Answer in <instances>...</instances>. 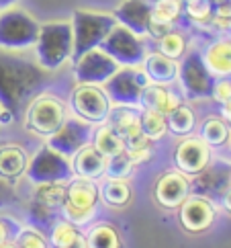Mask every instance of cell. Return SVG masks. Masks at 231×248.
Masks as SVG:
<instances>
[{
  "instance_id": "cell-1",
  "label": "cell",
  "mask_w": 231,
  "mask_h": 248,
  "mask_svg": "<svg viewBox=\"0 0 231 248\" xmlns=\"http://www.w3.org/2000/svg\"><path fill=\"white\" fill-rule=\"evenodd\" d=\"M45 84V70L35 60H27L14 51H0V103L8 109L27 107Z\"/></svg>"
},
{
  "instance_id": "cell-2",
  "label": "cell",
  "mask_w": 231,
  "mask_h": 248,
  "mask_svg": "<svg viewBox=\"0 0 231 248\" xmlns=\"http://www.w3.org/2000/svg\"><path fill=\"white\" fill-rule=\"evenodd\" d=\"M33 60L45 72H58L74 60V33L70 19H56L39 25Z\"/></svg>"
},
{
  "instance_id": "cell-3",
  "label": "cell",
  "mask_w": 231,
  "mask_h": 248,
  "mask_svg": "<svg viewBox=\"0 0 231 248\" xmlns=\"http://www.w3.org/2000/svg\"><path fill=\"white\" fill-rule=\"evenodd\" d=\"M68 103L61 96L43 91L25 107L23 127L29 136L47 140L68 119Z\"/></svg>"
},
{
  "instance_id": "cell-4",
  "label": "cell",
  "mask_w": 231,
  "mask_h": 248,
  "mask_svg": "<svg viewBox=\"0 0 231 248\" xmlns=\"http://www.w3.org/2000/svg\"><path fill=\"white\" fill-rule=\"evenodd\" d=\"M39 25L41 23L19 4L0 11V51L23 54L33 49Z\"/></svg>"
},
{
  "instance_id": "cell-5",
  "label": "cell",
  "mask_w": 231,
  "mask_h": 248,
  "mask_svg": "<svg viewBox=\"0 0 231 248\" xmlns=\"http://www.w3.org/2000/svg\"><path fill=\"white\" fill-rule=\"evenodd\" d=\"M101 203L99 183L90 179L72 176L66 183V201L61 207V217L78 228L88 226L96 217Z\"/></svg>"
},
{
  "instance_id": "cell-6",
  "label": "cell",
  "mask_w": 231,
  "mask_h": 248,
  "mask_svg": "<svg viewBox=\"0 0 231 248\" xmlns=\"http://www.w3.org/2000/svg\"><path fill=\"white\" fill-rule=\"evenodd\" d=\"M70 23L74 33V58L88 49L101 47L106 35L117 27V19L113 13L90 11V8H76L70 16Z\"/></svg>"
},
{
  "instance_id": "cell-7",
  "label": "cell",
  "mask_w": 231,
  "mask_h": 248,
  "mask_svg": "<svg viewBox=\"0 0 231 248\" xmlns=\"http://www.w3.org/2000/svg\"><path fill=\"white\" fill-rule=\"evenodd\" d=\"M113 103L109 101L102 86L94 84H76L68 99V113L72 117L88 123V125H102L109 121Z\"/></svg>"
},
{
  "instance_id": "cell-8",
  "label": "cell",
  "mask_w": 231,
  "mask_h": 248,
  "mask_svg": "<svg viewBox=\"0 0 231 248\" xmlns=\"http://www.w3.org/2000/svg\"><path fill=\"white\" fill-rule=\"evenodd\" d=\"M215 78L211 76L205 62L201 58V49L190 47L178 62V80L176 86L182 93L184 101H207L211 99V88Z\"/></svg>"
},
{
  "instance_id": "cell-9",
  "label": "cell",
  "mask_w": 231,
  "mask_h": 248,
  "mask_svg": "<svg viewBox=\"0 0 231 248\" xmlns=\"http://www.w3.org/2000/svg\"><path fill=\"white\" fill-rule=\"evenodd\" d=\"M66 201V183L33 185L31 195V226L45 234L53 221L61 217V207Z\"/></svg>"
},
{
  "instance_id": "cell-10",
  "label": "cell",
  "mask_w": 231,
  "mask_h": 248,
  "mask_svg": "<svg viewBox=\"0 0 231 248\" xmlns=\"http://www.w3.org/2000/svg\"><path fill=\"white\" fill-rule=\"evenodd\" d=\"M149 84L141 66H123L117 70L109 82L102 88L113 107H133L141 109V94Z\"/></svg>"
},
{
  "instance_id": "cell-11",
  "label": "cell",
  "mask_w": 231,
  "mask_h": 248,
  "mask_svg": "<svg viewBox=\"0 0 231 248\" xmlns=\"http://www.w3.org/2000/svg\"><path fill=\"white\" fill-rule=\"evenodd\" d=\"M101 47L109 54L117 64L123 66H141L149 51V39H144L133 31L125 29L117 23L106 39L101 43Z\"/></svg>"
},
{
  "instance_id": "cell-12",
  "label": "cell",
  "mask_w": 231,
  "mask_h": 248,
  "mask_svg": "<svg viewBox=\"0 0 231 248\" xmlns=\"http://www.w3.org/2000/svg\"><path fill=\"white\" fill-rule=\"evenodd\" d=\"M74 176L70 158L61 156L58 152L49 150L43 144L35 156L29 158L25 179L33 185H45V183H68Z\"/></svg>"
},
{
  "instance_id": "cell-13",
  "label": "cell",
  "mask_w": 231,
  "mask_h": 248,
  "mask_svg": "<svg viewBox=\"0 0 231 248\" xmlns=\"http://www.w3.org/2000/svg\"><path fill=\"white\" fill-rule=\"evenodd\" d=\"M121 66L115 62L102 47L88 49L72 60V74L76 84H94L104 86L117 74Z\"/></svg>"
},
{
  "instance_id": "cell-14",
  "label": "cell",
  "mask_w": 231,
  "mask_h": 248,
  "mask_svg": "<svg viewBox=\"0 0 231 248\" xmlns=\"http://www.w3.org/2000/svg\"><path fill=\"white\" fill-rule=\"evenodd\" d=\"M178 214V224L184 232L188 234H202L213 228V224L219 217V203L215 199H209L205 195L190 193L182 201V205L176 209Z\"/></svg>"
},
{
  "instance_id": "cell-15",
  "label": "cell",
  "mask_w": 231,
  "mask_h": 248,
  "mask_svg": "<svg viewBox=\"0 0 231 248\" xmlns=\"http://www.w3.org/2000/svg\"><path fill=\"white\" fill-rule=\"evenodd\" d=\"M213 160V150L199 136L180 138L178 144L172 150V164L174 170L186 174L188 179L201 174Z\"/></svg>"
},
{
  "instance_id": "cell-16",
  "label": "cell",
  "mask_w": 231,
  "mask_h": 248,
  "mask_svg": "<svg viewBox=\"0 0 231 248\" xmlns=\"http://www.w3.org/2000/svg\"><path fill=\"white\" fill-rule=\"evenodd\" d=\"M92 125L68 115V119L61 123V127L45 140V146L61 156L72 158L80 148H84L92 141Z\"/></svg>"
},
{
  "instance_id": "cell-17",
  "label": "cell",
  "mask_w": 231,
  "mask_h": 248,
  "mask_svg": "<svg viewBox=\"0 0 231 248\" xmlns=\"http://www.w3.org/2000/svg\"><path fill=\"white\" fill-rule=\"evenodd\" d=\"M152 195L162 209L176 211L190 195V179L178 170H168L156 181Z\"/></svg>"
},
{
  "instance_id": "cell-18",
  "label": "cell",
  "mask_w": 231,
  "mask_h": 248,
  "mask_svg": "<svg viewBox=\"0 0 231 248\" xmlns=\"http://www.w3.org/2000/svg\"><path fill=\"white\" fill-rule=\"evenodd\" d=\"M229 183H231V162L213 158L205 170L190 179V193L205 195V197L217 201Z\"/></svg>"
},
{
  "instance_id": "cell-19",
  "label": "cell",
  "mask_w": 231,
  "mask_h": 248,
  "mask_svg": "<svg viewBox=\"0 0 231 248\" xmlns=\"http://www.w3.org/2000/svg\"><path fill=\"white\" fill-rule=\"evenodd\" d=\"M113 16L119 25L133 31L144 39H149V23H152V0H121L115 6Z\"/></svg>"
},
{
  "instance_id": "cell-20",
  "label": "cell",
  "mask_w": 231,
  "mask_h": 248,
  "mask_svg": "<svg viewBox=\"0 0 231 248\" xmlns=\"http://www.w3.org/2000/svg\"><path fill=\"white\" fill-rule=\"evenodd\" d=\"M201 58L213 78L231 76V33L213 35L201 47Z\"/></svg>"
},
{
  "instance_id": "cell-21",
  "label": "cell",
  "mask_w": 231,
  "mask_h": 248,
  "mask_svg": "<svg viewBox=\"0 0 231 248\" xmlns=\"http://www.w3.org/2000/svg\"><path fill=\"white\" fill-rule=\"evenodd\" d=\"M180 21H182V0H152L149 41H156L164 33L178 27Z\"/></svg>"
},
{
  "instance_id": "cell-22",
  "label": "cell",
  "mask_w": 231,
  "mask_h": 248,
  "mask_svg": "<svg viewBox=\"0 0 231 248\" xmlns=\"http://www.w3.org/2000/svg\"><path fill=\"white\" fill-rule=\"evenodd\" d=\"M182 103L186 101L176 84H147L141 94V109H152L162 115H168Z\"/></svg>"
},
{
  "instance_id": "cell-23",
  "label": "cell",
  "mask_w": 231,
  "mask_h": 248,
  "mask_svg": "<svg viewBox=\"0 0 231 248\" xmlns=\"http://www.w3.org/2000/svg\"><path fill=\"white\" fill-rule=\"evenodd\" d=\"M74 176L80 179H90V181H102L106 172V158L96 150L92 144L80 148L78 152L70 158Z\"/></svg>"
},
{
  "instance_id": "cell-24",
  "label": "cell",
  "mask_w": 231,
  "mask_h": 248,
  "mask_svg": "<svg viewBox=\"0 0 231 248\" xmlns=\"http://www.w3.org/2000/svg\"><path fill=\"white\" fill-rule=\"evenodd\" d=\"M27 166H29V154L19 144H2L0 146V181L8 185L19 183L25 179Z\"/></svg>"
},
{
  "instance_id": "cell-25",
  "label": "cell",
  "mask_w": 231,
  "mask_h": 248,
  "mask_svg": "<svg viewBox=\"0 0 231 248\" xmlns=\"http://www.w3.org/2000/svg\"><path fill=\"white\" fill-rule=\"evenodd\" d=\"M141 70L145 72L149 84H176L178 80V62L166 58L158 49H149L141 64Z\"/></svg>"
},
{
  "instance_id": "cell-26",
  "label": "cell",
  "mask_w": 231,
  "mask_h": 248,
  "mask_svg": "<svg viewBox=\"0 0 231 248\" xmlns=\"http://www.w3.org/2000/svg\"><path fill=\"white\" fill-rule=\"evenodd\" d=\"M45 238L49 248H86L84 232L64 217L53 221V226L45 232Z\"/></svg>"
},
{
  "instance_id": "cell-27",
  "label": "cell",
  "mask_w": 231,
  "mask_h": 248,
  "mask_svg": "<svg viewBox=\"0 0 231 248\" xmlns=\"http://www.w3.org/2000/svg\"><path fill=\"white\" fill-rule=\"evenodd\" d=\"M197 129H199V138L205 141L211 150L227 148V141H229V136H231V127L219 117V113L207 115V117L197 125Z\"/></svg>"
},
{
  "instance_id": "cell-28",
  "label": "cell",
  "mask_w": 231,
  "mask_h": 248,
  "mask_svg": "<svg viewBox=\"0 0 231 248\" xmlns=\"http://www.w3.org/2000/svg\"><path fill=\"white\" fill-rule=\"evenodd\" d=\"M166 125H168V134L176 136V138H186V136H192L197 131L199 125V119H197V113L190 105H178L174 111H170L166 115Z\"/></svg>"
},
{
  "instance_id": "cell-29",
  "label": "cell",
  "mask_w": 231,
  "mask_h": 248,
  "mask_svg": "<svg viewBox=\"0 0 231 248\" xmlns=\"http://www.w3.org/2000/svg\"><path fill=\"white\" fill-rule=\"evenodd\" d=\"M99 191H101V201L113 209H121V207L129 205L131 195H133L129 181L109 179V176H104L102 181H99Z\"/></svg>"
},
{
  "instance_id": "cell-30",
  "label": "cell",
  "mask_w": 231,
  "mask_h": 248,
  "mask_svg": "<svg viewBox=\"0 0 231 248\" xmlns=\"http://www.w3.org/2000/svg\"><path fill=\"white\" fill-rule=\"evenodd\" d=\"M215 4L211 0H182V19L194 29L211 35V19Z\"/></svg>"
},
{
  "instance_id": "cell-31",
  "label": "cell",
  "mask_w": 231,
  "mask_h": 248,
  "mask_svg": "<svg viewBox=\"0 0 231 248\" xmlns=\"http://www.w3.org/2000/svg\"><path fill=\"white\" fill-rule=\"evenodd\" d=\"M156 43V47L159 54H164L166 58H172L176 62H180L184 58V54L190 49V43H188V35H186L182 29L178 27H174L170 29L168 33H164L159 39L154 41Z\"/></svg>"
},
{
  "instance_id": "cell-32",
  "label": "cell",
  "mask_w": 231,
  "mask_h": 248,
  "mask_svg": "<svg viewBox=\"0 0 231 248\" xmlns=\"http://www.w3.org/2000/svg\"><path fill=\"white\" fill-rule=\"evenodd\" d=\"M90 144L99 150L104 158H113L121 152H125V144H123L121 136L115 131L109 123H102V125H96L92 129V141Z\"/></svg>"
},
{
  "instance_id": "cell-33",
  "label": "cell",
  "mask_w": 231,
  "mask_h": 248,
  "mask_svg": "<svg viewBox=\"0 0 231 248\" xmlns=\"http://www.w3.org/2000/svg\"><path fill=\"white\" fill-rule=\"evenodd\" d=\"M86 248H121L119 232L109 224H94L84 232Z\"/></svg>"
},
{
  "instance_id": "cell-34",
  "label": "cell",
  "mask_w": 231,
  "mask_h": 248,
  "mask_svg": "<svg viewBox=\"0 0 231 248\" xmlns=\"http://www.w3.org/2000/svg\"><path fill=\"white\" fill-rule=\"evenodd\" d=\"M139 125L144 136L149 141H159L162 138H166L168 134V125H166V115L152 111V109H141L139 111Z\"/></svg>"
},
{
  "instance_id": "cell-35",
  "label": "cell",
  "mask_w": 231,
  "mask_h": 248,
  "mask_svg": "<svg viewBox=\"0 0 231 248\" xmlns=\"http://www.w3.org/2000/svg\"><path fill=\"white\" fill-rule=\"evenodd\" d=\"M137 170V164L131 160V156L127 152H121L113 158H106V172L104 176L109 179H123V181H129L133 174Z\"/></svg>"
},
{
  "instance_id": "cell-36",
  "label": "cell",
  "mask_w": 231,
  "mask_h": 248,
  "mask_svg": "<svg viewBox=\"0 0 231 248\" xmlns=\"http://www.w3.org/2000/svg\"><path fill=\"white\" fill-rule=\"evenodd\" d=\"M23 226L25 224L19 217H14L11 214H0V246L14 242Z\"/></svg>"
},
{
  "instance_id": "cell-37",
  "label": "cell",
  "mask_w": 231,
  "mask_h": 248,
  "mask_svg": "<svg viewBox=\"0 0 231 248\" xmlns=\"http://www.w3.org/2000/svg\"><path fill=\"white\" fill-rule=\"evenodd\" d=\"M211 101H215L217 105L231 101V76H225V78H215V80H213Z\"/></svg>"
},
{
  "instance_id": "cell-38",
  "label": "cell",
  "mask_w": 231,
  "mask_h": 248,
  "mask_svg": "<svg viewBox=\"0 0 231 248\" xmlns=\"http://www.w3.org/2000/svg\"><path fill=\"white\" fill-rule=\"evenodd\" d=\"M14 123V111L13 109H8V107H4L2 103H0V127H11Z\"/></svg>"
},
{
  "instance_id": "cell-39",
  "label": "cell",
  "mask_w": 231,
  "mask_h": 248,
  "mask_svg": "<svg viewBox=\"0 0 231 248\" xmlns=\"http://www.w3.org/2000/svg\"><path fill=\"white\" fill-rule=\"evenodd\" d=\"M217 203H219L221 207H223V211H225V214H229V216H231V183H229L227 187L223 189V193L219 195Z\"/></svg>"
},
{
  "instance_id": "cell-40",
  "label": "cell",
  "mask_w": 231,
  "mask_h": 248,
  "mask_svg": "<svg viewBox=\"0 0 231 248\" xmlns=\"http://www.w3.org/2000/svg\"><path fill=\"white\" fill-rule=\"evenodd\" d=\"M219 117L223 119L227 125L231 127V101H227V103H221L219 105Z\"/></svg>"
},
{
  "instance_id": "cell-41",
  "label": "cell",
  "mask_w": 231,
  "mask_h": 248,
  "mask_svg": "<svg viewBox=\"0 0 231 248\" xmlns=\"http://www.w3.org/2000/svg\"><path fill=\"white\" fill-rule=\"evenodd\" d=\"M21 0H0V11H4V8H11L14 4H19Z\"/></svg>"
},
{
  "instance_id": "cell-42",
  "label": "cell",
  "mask_w": 231,
  "mask_h": 248,
  "mask_svg": "<svg viewBox=\"0 0 231 248\" xmlns=\"http://www.w3.org/2000/svg\"><path fill=\"white\" fill-rule=\"evenodd\" d=\"M0 248H16V246H14V242H11V244H2Z\"/></svg>"
},
{
  "instance_id": "cell-43",
  "label": "cell",
  "mask_w": 231,
  "mask_h": 248,
  "mask_svg": "<svg viewBox=\"0 0 231 248\" xmlns=\"http://www.w3.org/2000/svg\"><path fill=\"white\" fill-rule=\"evenodd\" d=\"M227 152L231 154V136H229V141H227Z\"/></svg>"
},
{
  "instance_id": "cell-44",
  "label": "cell",
  "mask_w": 231,
  "mask_h": 248,
  "mask_svg": "<svg viewBox=\"0 0 231 248\" xmlns=\"http://www.w3.org/2000/svg\"><path fill=\"white\" fill-rule=\"evenodd\" d=\"M213 4H219V2H225V0H211Z\"/></svg>"
}]
</instances>
